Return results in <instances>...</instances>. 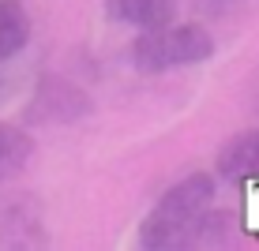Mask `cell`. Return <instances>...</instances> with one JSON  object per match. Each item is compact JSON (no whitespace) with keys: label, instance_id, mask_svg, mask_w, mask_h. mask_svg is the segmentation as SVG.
Here are the masks:
<instances>
[{"label":"cell","instance_id":"obj_5","mask_svg":"<svg viewBox=\"0 0 259 251\" xmlns=\"http://www.w3.org/2000/svg\"><path fill=\"white\" fill-rule=\"evenodd\" d=\"M218 173L233 180L259 173V131H244L233 142H226V150L218 154Z\"/></svg>","mask_w":259,"mask_h":251},{"label":"cell","instance_id":"obj_3","mask_svg":"<svg viewBox=\"0 0 259 251\" xmlns=\"http://www.w3.org/2000/svg\"><path fill=\"white\" fill-rule=\"evenodd\" d=\"M87 113V97L83 90H75L71 83H60V79H53L38 90L34 97V105L26 109L34 124H68V120H79V116Z\"/></svg>","mask_w":259,"mask_h":251},{"label":"cell","instance_id":"obj_6","mask_svg":"<svg viewBox=\"0 0 259 251\" xmlns=\"http://www.w3.org/2000/svg\"><path fill=\"white\" fill-rule=\"evenodd\" d=\"M30 41V15L19 0H0V60L15 57Z\"/></svg>","mask_w":259,"mask_h":251},{"label":"cell","instance_id":"obj_7","mask_svg":"<svg viewBox=\"0 0 259 251\" xmlns=\"http://www.w3.org/2000/svg\"><path fill=\"white\" fill-rule=\"evenodd\" d=\"M34 158V142L23 128H12V124H0V184L19 176L26 169V161Z\"/></svg>","mask_w":259,"mask_h":251},{"label":"cell","instance_id":"obj_4","mask_svg":"<svg viewBox=\"0 0 259 251\" xmlns=\"http://www.w3.org/2000/svg\"><path fill=\"white\" fill-rule=\"evenodd\" d=\"M177 0H105V12H109L113 23H128L139 26V30H150V26H165L173 19Z\"/></svg>","mask_w":259,"mask_h":251},{"label":"cell","instance_id":"obj_2","mask_svg":"<svg viewBox=\"0 0 259 251\" xmlns=\"http://www.w3.org/2000/svg\"><path fill=\"white\" fill-rule=\"evenodd\" d=\"M214 57V38L203 26H150L132 45V64L139 71H169L184 64H203Z\"/></svg>","mask_w":259,"mask_h":251},{"label":"cell","instance_id":"obj_1","mask_svg":"<svg viewBox=\"0 0 259 251\" xmlns=\"http://www.w3.org/2000/svg\"><path fill=\"white\" fill-rule=\"evenodd\" d=\"M210 206H214V180L207 173H195L188 180L173 184L147 221L139 225V244L143 247H181L210 236Z\"/></svg>","mask_w":259,"mask_h":251}]
</instances>
